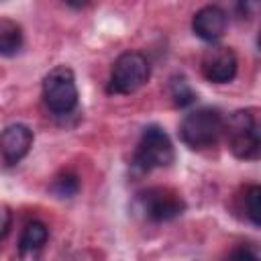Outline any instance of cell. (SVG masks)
I'll use <instances>...</instances> for the list:
<instances>
[{"mask_svg": "<svg viewBox=\"0 0 261 261\" xmlns=\"http://www.w3.org/2000/svg\"><path fill=\"white\" fill-rule=\"evenodd\" d=\"M177 133L186 147L202 151L218 143L224 133V120L214 108H196L181 118Z\"/></svg>", "mask_w": 261, "mask_h": 261, "instance_id": "1", "label": "cell"}, {"mask_svg": "<svg viewBox=\"0 0 261 261\" xmlns=\"http://www.w3.org/2000/svg\"><path fill=\"white\" fill-rule=\"evenodd\" d=\"M173 159H175V151L169 135L157 124L145 126L137 143V149L133 153V167L145 173L157 167H167L173 163Z\"/></svg>", "mask_w": 261, "mask_h": 261, "instance_id": "2", "label": "cell"}, {"mask_svg": "<svg viewBox=\"0 0 261 261\" xmlns=\"http://www.w3.org/2000/svg\"><path fill=\"white\" fill-rule=\"evenodd\" d=\"M77 86L73 69L67 65H55L45 77H43V100L47 108L57 114H69L77 106Z\"/></svg>", "mask_w": 261, "mask_h": 261, "instance_id": "3", "label": "cell"}, {"mask_svg": "<svg viewBox=\"0 0 261 261\" xmlns=\"http://www.w3.org/2000/svg\"><path fill=\"white\" fill-rule=\"evenodd\" d=\"M226 143L237 159H255L261 149L259 128L253 110H237L224 122Z\"/></svg>", "mask_w": 261, "mask_h": 261, "instance_id": "4", "label": "cell"}, {"mask_svg": "<svg viewBox=\"0 0 261 261\" xmlns=\"http://www.w3.org/2000/svg\"><path fill=\"white\" fill-rule=\"evenodd\" d=\"M149 75H151V67L143 53L139 51L120 53L112 65L108 90L112 94H133L149 82Z\"/></svg>", "mask_w": 261, "mask_h": 261, "instance_id": "5", "label": "cell"}, {"mask_svg": "<svg viewBox=\"0 0 261 261\" xmlns=\"http://www.w3.org/2000/svg\"><path fill=\"white\" fill-rule=\"evenodd\" d=\"M137 204L145 218L153 222H169L186 210L184 198L171 188H149L137 196Z\"/></svg>", "mask_w": 261, "mask_h": 261, "instance_id": "6", "label": "cell"}, {"mask_svg": "<svg viewBox=\"0 0 261 261\" xmlns=\"http://www.w3.org/2000/svg\"><path fill=\"white\" fill-rule=\"evenodd\" d=\"M237 55L230 47L224 45H212L202 55V75L212 84H228L237 75Z\"/></svg>", "mask_w": 261, "mask_h": 261, "instance_id": "7", "label": "cell"}, {"mask_svg": "<svg viewBox=\"0 0 261 261\" xmlns=\"http://www.w3.org/2000/svg\"><path fill=\"white\" fill-rule=\"evenodd\" d=\"M33 130L27 124H8L0 133V155L4 163L16 165L18 161H22L33 147Z\"/></svg>", "mask_w": 261, "mask_h": 261, "instance_id": "8", "label": "cell"}, {"mask_svg": "<svg viewBox=\"0 0 261 261\" xmlns=\"http://www.w3.org/2000/svg\"><path fill=\"white\" fill-rule=\"evenodd\" d=\"M228 16L220 6H204L200 8L192 18V31L196 37H200L206 43H216L226 33Z\"/></svg>", "mask_w": 261, "mask_h": 261, "instance_id": "9", "label": "cell"}, {"mask_svg": "<svg viewBox=\"0 0 261 261\" xmlns=\"http://www.w3.org/2000/svg\"><path fill=\"white\" fill-rule=\"evenodd\" d=\"M49 239V228L41 220H31L24 224L18 239V255L20 257H37Z\"/></svg>", "mask_w": 261, "mask_h": 261, "instance_id": "10", "label": "cell"}, {"mask_svg": "<svg viewBox=\"0 0 261 261\" xmlns=\"http://www.w3.org/2000/svg\"><path fill=\"white\" fill-rule=\"evenodd\" d=\"M22 47V29L10 18L0 16V57L18 53Z\"/></svg>", "mask_w": 261, "mask_h": 261, "instance_id": "11", "label": "cell"}, {"mask_svg": "<svg viewBox=\"0 0 261 261\" xmlns=\"http://www.w3.org/2000/svg\"><path fill=\"white\" fill-rule=\"evenodd\" d=\"M169 94L177 108H186L196 102V92L192 90L190 82L184 75H173L169 82Z\"/></svg>", "mask_w": 261, "mask_h": 261, "instance_id": "12", "label": "cell"}, {"mask_svg": "<svg viewBox=\"0 0 261 261\" xmlns=\"http://www.w3.org/2000/svg\"><path fill=\"white\" fill-rule=\"evenodd\" d=\"M49 192L59 198V200H67V198H73L77 192H80V179L77 175L73 173H61L59 177H55L49 186Z\"/></svg>", "mask_w": 261, "mask_h": 261, "instance_id": "13", "label": "cell"}, {"mask_svg": "<svg viewBox=\"0 0 261 261\" xmlns=\"http://www.w3.org/2000/svg\"><path fill=\"white\" fill-rule=\"evenodd\" d=\"M245 210L249 220L259 226L261 224V188L259 186H251L245 192Z\"/></svg>", "mask_w": 261, "mask_h": 261, "instance_id": "14", "label": "cell"}, {"mask_svg": "<svg viewBox=\"0 0 261 261\" xmlns=\"http://www.w3.org/2000/svg\"><path fill=\"white\" fill-rule=\"evenodd\" d=\"M259 6H261V0H237V12L241 14V18H255L259 14Z\"/></svg>", "mask_w": 261, "mask_h": 261, "instance_id": "15", "label": "cell"}, {"mask_svg": "<svg viewBox=\"0 0 261 261\" xmlns=\"http://www.w3.org/2000/svg\"><path fill=\"white\" fill-rule=\"evenodd\" d=\"M10 224H12V210L8 204L0 202V241H4V237L8 234Z\"/></svg>", "mask_w": 261, "mask_h": 261, "instance_id": "16", "label": "cell"}, {"mask_svg": "<svg viewBox=\"0 0 261 261\" xmlns=\"http://www.w3.org/2000/svg\"><path fill=\"white\" fill-rule=\"evenodd\" d=\"M230 257H241V259H259V253H257V251H249V247H241V249L230 251Z\"/></svg>", "mask_w": 261, "mask_h": 261, "instance_id": "17", "label": "cell"}, {"mask_svg": "<svg viewBox=\"0 0 261 261\" xmlns=\"http://www.w3.org/2000/svg\"><path fill=\"white\" fill-rule=\"evenodd\" d=\"M65 4H69L71 8H84V6H88L92 0H63Z\"/></svg>", "mask_w": 261, "mask_h": 261, "instance_id": "18", "label": "cell"}]
</instances>
